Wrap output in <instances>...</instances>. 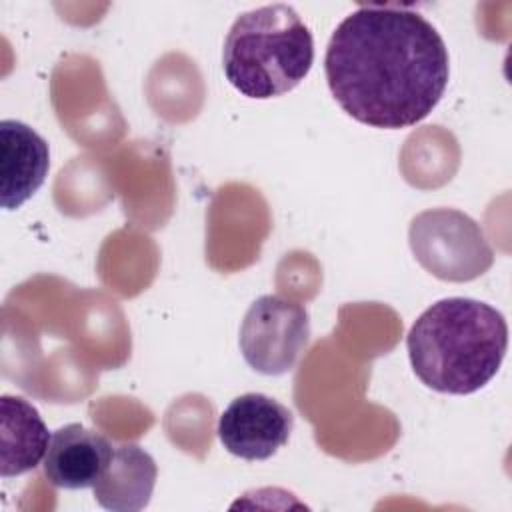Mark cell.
Segmentation results:
<instances>
[{
  "mask_svg": "<svg viewBox=\"0 0 512 512\" xmlns=\"http://www.w3.org/2000/svg\"><path fill=\"white\" fill-rule=\"evenodd\" d=\"M324 72L340 108L374 128H408L440 102L448 50L438 30L402 6H358L332 32Z\"/></svg>",
  "mask_w": 512,
  "mask_h": 512,
  "instance_id": "obj_1",
  "label": "cell"
},
{
  "mask_svg": "<svg viewBox=\"0 0 512 512\" xmlns=\"http://www.w3.org/2000/svg\"><path fill=\"white\" fill-rule=\"evenodd\" d=\"M420 382L444 394H472L498 372L508 348V324L474 298H444L428 306L406 336Z\"/></svg>",
  "mask_w": 512,
  "mask_h": 512,
  "instance_id": "obj_2",
  "label": "cell"
},
{
  "mask_svg": "<svg viewBox=\"0 0 512 512\" xmlns=\"http://www.w3.org/2000/svg\"><path fill=\"white\" fill-rule=\"evenodd\" d=\"M312 62V34L288 4H268L240 14L222 50L226 80L254 100L294 90L308 76Z\"/></svg>",
  "mask_w": 512,
  "mask_h": 512,
  "instance_id": "obj_3",
  "label": "cell"
},
{
  "mask_svg": "<svg viewBox=\"0 0 512 512\" xmlns=\"http://www.w3.org/2000/svg\"><path fill=\"white\" fill-rule=\"evenodd\" d=\"M310 340V320L302 304L280 296L256 298L240 326V352L246 364L266 376H280L298 364Z\"/></svg>",
  "mask_w": 512,
  "mask_h": 512,
  "instance_id": "obj_4",
  "label": "cell"
},
{
  "mask_svg": "<svg viewBox=\"0 0 512 512\" xmlns=\"http://www.w3.org/2000/svg\"><path fill=\"white\" fill-rule=\"evenodd\" d=\"M410 246L420 264L442 280H472L492 264L478 224L458 210H428L412 220Z\"/></svg>",
  "mask_w": 512,
  "mask_h": 512,
  "instance_id": "obj_5",
  "label": "cell"
},
{
  "mask_svg": "<svg viewBox=\"0 0 512 512\" xmlns=\"http://www.w3.org/2000/svg\"><path fill=\"white\" fill-rule=\"evenodd\" d=\"M292 412L278 400L248 392L234 398L218 418L222 446L242 460H268L290 438Z\"/></svg>",
  "mask_w": 512,
  "mask_h": 512,
  "instance_id": "obj_6",
  "label": "cell"
},
{
  "mask_svg": "<svg viewBox=\"0 0 512 512\" xmlns=\"http://www.w3.org/2000/svg\"><path fill=\"white\" fill-rule=\"evenodd\" d=\"M112 456L114 448L106 436L72 422L52 432L42 468L52 486L80 490L100 480Z\"/></svg>",
  "mask_w": 512,
  "mask_h": 512,
  "instance_id": "obj_7",
  "label": "cell"
},
{
  "mask_svg": "<svg viewBox=\"0 0 512 512\" xmlns=\"http://www.w3.org/2000/svg\"><path fill=\"white\" fill-rule=\"evenodd\" d=\"M50 168L48 142L20 120L0 122V204L20 208L44 184Z\"/></svg>",
  "mask_w": 512,
  "mask_h": 512,
  "instance_id": "obj_8",
  "label": "cell"
},
{
  "mask_svg": "<svg viewBox=\"0 0 512 512\" xmlns=\"http://www.w3.org/2000/svg\"><path fill=\"white\" fill-rule=\"evenodd\" d=\"M156 476L154 458L142 446L128 442L114 448V456L92 492L104 510L138 512L148 506Z\"/></svg>",
  "mask_w": 512,
  "mask_h": 512,
  "instance_id": "obj_9",
  "label": "cell"
},
{
  "mask_svg": "<svg viewBox=\"0 0 512 512\" xmlns=\"http://www.w3.org/2000/svg\"><path fill=\"white\" fill-rule=\"evenodd\" d=\"M48 428L38 410L20 396L0 398V474L20 476L44 460L50 444Z\"/></svg>",
  "mask_w": 512,
  "mask_h": 512,
  "instance_id": "obj_10",
  "label": "cell"
}]
</instances>
